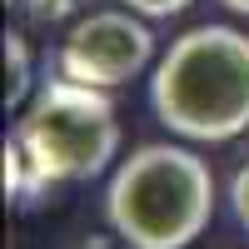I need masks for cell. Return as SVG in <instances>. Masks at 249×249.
<instances>
[{"mask_svg":"<svg viewBox=\"0 0 249 249\" xmlns=\"http://www.w3.org/2000/svg\"><path fill=\"white\" fill-rule=\"evenodd\" d=\"M230 210H234V219L249 230V164H239L234 179H230Z\"/></svg>","mask_w":249,"mask_h":249,"instance_id":"ba28073f","label":"cell"},{"mask_svg":"<svg viewBox=\"0 0 249 249\" xmlns=\"http://www.w3.org/2000/svg\"><path fill=\"white\" fill-rule=\"evenodd\" d=\"M35 55H30V40L25 30H5V110H25L30 95H35Z\"/></svg>","mask_w":249,"mask_h":249,"instance_id":"5b68a950","label":"cell"},{"mask_svg":"<svg viewBox=\"0 0 249 249\" xmlns=\"http://www.w3.org/2000/svg\"><path fill=\"white\" fill-rule=\"evenodd\" d=\"M75 249H130V244H124V239L110 230V234H80V239H75Z\"/></svg>","mask_w":249,"mask_h":249,"instance_id":"9c48e42d","label":"cell"},{"mask_svg":"<svg viewBox=\"0 0 249 249\" xmlns=\"http://www.w3.org/2000/svg\"><path fill=\"white\" fill-rule=\"evenodd\" d=\"M120 5H130V10L144 15V20H170V15H184L195 0H120Z\"/></svg>","mask_w":249,"mask_h":249,"instance_id":"52a82bcc","label":"cell"},{"mask_svg":"<svg viewBox=\"0 0 249 249\" xmlns=\"http://www.w3.org/2000/svg\"><path fill=\"white\" fill-rule=\"evenodd\" d=\"M15 5H20V15H25L30 25L50 30V25H60V20L80 15V5H85V0H15Z\"/></svg>","mask_w":249,"mask_h":249,"instance_id":"8992f818","label":"cell"},{"mask_svg":"<svg viewBox=\"0 0 249 249\" xmlns=\"http://www.w3.org/2000/svg\"><path fill=\"white\" fill-rule=\"evenodd\" d=\"M105 219L130 249H190L214 219V175L184 144H140L110 175Z\"/></svg>","mask_w":249,"mask_h":249,"instance_id":"7a4b0ae2","label":"cell"},{"mask_svg":"<svg viewBox=\"0 0 249 249\" xmlns=\"http://www.w3.org/2000/svg\"><path fill=\"white\" fill-rule=\"evenodd\" d=\"M35 164V175L45 184H80L110 170L120 155V115L110 90L80 85L70 75L40 80L30 105L20 110L10 130Z\"/></svg>","mask_w":249,"mask_h":249,"instance_id":"3957f363","label":"cell"},{"mask_svg":"<svg viewBox=\"0 0 249 249\" xmlns=\"http://www.w3.org/2000/svg\"><path fill=\"white\" fill-rule=\"evenodd\" d=\"M150 65H155V30L130 5L80 15L55 50V70L95 90H120Z\"/></svg>","mask_w":249,"mask_h":249,"instance_id":"277c9868","label":"cell"},{"mask_svg":"<svg viewBox=\"0 0 249 249\" xmlns=\"http://www.w3.org/2000/svg\"><path fill=\"white\" fill-rule=\"evenodd\" d=\"M219 5L230 10V15H244V20H249V0H219Z\"/></svg>","mask_w":249,"mask_h":249,"instance_id":"30bf717a","label":"cell"},{"mask_svg":"<svg viewBox=\"0 0 249 249\" xmlns=\"http://www.w3.org/2000/svg\"><path fill=\"white\" fill-rule=\"evenodd\" d=\"M150 110L195 144H224L249 130V35L234 25H195L155 60Z\"/></svg>","mask_w":249,"mask_h":249,"instance_id":"6da1fadb","label":"cell"}]
</instances>
